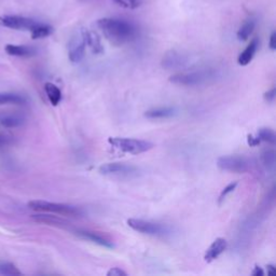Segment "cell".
Listing matches in <instances>:
<instances>
[{"label": "cell", "instance_id": "obj_8", "mask_svg": "<svg viewBox=\"0 0 276 276\" xmlns=\"http://www.w3.org/2000/svg\"><path fill=\"white\" fill-rule=\"evenodd\" d=\"M99 173L109 177H132L138 174L135 166L124 163H107L99 167Z\"/></svg>", "mask_w": 276, "mask_h": 276}, {"label": "cell", "instance_id": "obj_33", "mask_svg": "<svg viewBox=\"0 0 276 276\" xmlns=\"http://www.w3.org/2000/svg\"><path fill=\"white\" fill-rule=\"evenodd\" d=\"M251 275L252 276H263L264 272L262 270V267H260L259 265H256L254 267V270H252V272H251Z\"/></svg>", "mask_w": 276, "mask_h": 276}, {"label": "cell", "instance_id": "obj_5", "mask_svg": "<svg viewBox=\"0 0 276 276\" xmlns=\"http://www.w3.org/2000/svg\"><path fill=\"white\" fill-rule=\"evenodd\" d=\"M127 225L129 228H132L134 231L143 234H148L153 236H165L167 234H170V229L166 226L148 220L132 218L127 220Z\"/></svg>", "mask_w": 276, "mask_h": 276}, {"label": "cell", "instance_id": "obj_27", "mask_svg": "<svg viewBox=\"0 0 276 276\" xmlns=\"http://www.w3.org/2000/svg\"><path fill=\"white\" fill-rule=\"evenodd\" d=\"M237 185H239V182L237 181H234V182H231V183H229V185L221 191V193L219 195V198H218V203L221 204L222 202H224L226 200V197L228 196V194L230 193H232L233 191L236 189Z\"/></svg>", "mask_w": 276, "mask_h": 276}, {"label": "cell", "instance_id": "obj_34", "mask_svg": "<svg viewBox=\"0 0 276 276\" xmlns=\"http://www.w3.org/2000/svg\"><path fill=\"white\" fill-rule=\"evenodd\" d=\"M266 270H267V274L271 275L275 272V266L272 265V264H269V265H266Z\"/></svg>", "mask_w": 276, "mask_h": 276}, {"label": "cell", "instance_id": "obj_9", "mask_svg": "<svg viewBox=\"0 0 276 276\" xmlns=\"http://www.w3.org/2000/svg\"><path fill=\"white\" fill-rule=\"evenodd\" d=\"M87 42L84 38V28L79 29V32L73 37V39L69 44L68 57L72 63H79L86 55Z\"/></svg>", "mask_w": 276, "mask_h": 276}, {"label": "cell", "instance_id": "obj_15", "mask_svg": "<svg viewBox=\"0 0 276 276\" xmlns=\"http://www.w3.org/2000/svg\"><path fill=\"white\" fill-rule=\"evenodd\" d=\"M258 47H259V40L257 39V38H255V39H252L250 41V43L247 45V48L241 53L239 58H237V63H239L241 66H247L251 62L252 58H254L256 52L258 50Z\"/></svg>", "mask_w": 276, "mask_h": 276}, {"label": "cell", "instance_id": "obj_17", "mask_svg": "<svg viewBox=\"0 0 276 276\" xmlns=\"http://www.w3.org/2000/svg\"><path fill=\"white\" fill-rule=\"evenodd\" d=\"M44 91L52 106H57L59 102L62 101V92H60V90L55 86V84L47 82L44 84Z\"/></svg>", "mask_w": 276, "mask_h": 276}, {"label": "cell", "instance_id": "obj_1", "mask_svg": "<svg viewBox=\"0 0 276 276\" xmlns=\"http://www.w3.org/2000/svg\"><path fill=\"white\" fill-rule=\"evenodd\" d=\"M97 26L105 38L113 45H123L136 37V28L126 21L105 18L97 21Z\"/></svg>", "mask_w": 276, "mask_h": 276}, {"label": "cell", "instance_id": "obj_13", "mask_svg": "<svg viewBox=\"0 0 276 276\" xmlns=\"http://www.w3.org/2000/svg\"><path fill=\"white\" fill-rule=\"evenodd\" d=\"M84 38H86L87 45L94 54H102L104 52V47L102 44L101 38H99V36L95 32L84 28Z\"/></svg>", "mask_w": 276, "mask_h": 276}, {"label": "cell", "instance_id": "obj_26", "mask_svg": "<svg viewBox=\"0 0 276 276\" xmlns=\"http://www.w3.org/2000/svg\"><path fill=\"white\" fill-rule=\"evenodd\" d=\"M144 0H113L114 4L124 8V9H129V10H134V9H137V8H140Z\"/></svg>", "mask_w": 276, "mask_h": 276}, {"label": "cell", "instance_id": "obj_4", "mask_svg": "<svg viewBox=\"0 0 276 276\" xmlns=\"http://www.w3.org/2000/svg\"><path fill=\"white\" fill-rule=\"evenodd\" d=\"M108 143L114 149L129 155H141L155 147V145L150 142L126 137H109Z\"/></svg>", "mask_w": 276, "mask_h": 276}, {"label": "cell", "instance_id": "obj_18", "mask_svg": "<svg viewBox=\"0 0 276 276\" xmlns=\"http://www.w3.org/2000/svg\"><path fill=\"white\" fill-rule=\"evenodd\" d=\"M33 218L38 222H42V224H47L50 226L65 228L69 225L63 218H59L57 216H51V215H34Z\"/></svg>", "mask_w": 276, "mask_h": 276}, {"label": "cell", "instance_id": "obj_29", "mask_svg": "<svg viewBox=\"0 0 276 276\" xmlns=\"http://www.w3.org/2000/svg\"><path fill=\"white\" fill-rule=\"evenodd\" d=\"M263 97H264V99H265L266 102L273 103V102L275 101V97H276V89L273 88V89H271L270 91L265 92L264 95H263Z\"/></svg>", "mask_w": 276, "mask_h": 276}, {"label": "cell", "instance_id": "obj_6", "mask_svg": "<svg viewBox=\"0 0 276 276\" xmlns=\"http://www.w3.org/2000/svg\"><path fill=\"white\" fill-rule=\"evenodd\" d=\"M217 166L221 171L240 174L248 171L249 162L242 156H222L217 160Z\"/></svg>", "mask_w": 276, "mask_h": 276}, {"label": "cell", "instance_id": "obj_25", "mask_svg": "<svg viewBox=\"0 0 276 276\" xmlns=\"http://www.w3.org/2000/svg\"><path fill=\"white\" fill-rule=\"evenodd\" d=\"M275 152L273 150H265L261 155V162L267 168V170H273L275 166Z\"/></svg>", "mask_w": 276, "mask_h": 276}, {"label": "cell", "instance_id": "obj_22", "mask_svg": "<svg viewBox=\"0 0 276 276\" xmlns=\"http://www.w3.org/2000/svg\"><path fill=\"white\" fill-rule=\"evenodd\" d=\"M260 142H265L272 145H275L276 143V135L274 133L273 129L267 128V127H262L258 131V135Z\"/></svg>", "mask_w": 276, "mask_h": 276}, {"label": "cell", "instance_id": "obj_30", "mask_svg": "<svg viewBox=\"0 0 276 276\" xmlns=\"http://www.w3.org/2000/svg\"><path fill=\"white\" fill-rule=\"evenodd\" d=\"M260 140L258 136H254L252 134H249L247 136V144L250 146V147H257V146L260 145Z\"/></svg>", "mask_w": 276, "mask_h": 276}, {"label": "cell", "instance_id": "obj_31", "mask_svg": "<svg viewBox=\"0 0 276 276\" xmlns=\"http://www.w3.org/2000/svg\"><path fill=\"white\" fill-rule=\"evenodd\" d=\"M9 144H11V138L6 136V135L0 134V147H3V146H7Z\"/></svg>", "mask_w": 276, "mask_h": 276}, {"label": "cell", "instance_id": "obj_20", "mask_svg": "<svg viewBox=\"0 0 276 276\" xmlns=\"http://www.w3.org/2000/svg\"><path fill=\"white\" fill-rule=\"evenodd\" d=\"M32 33L33 39H42V38H47L53 33V27L47 24H41V23H38V24L30 30Z\"/></svg>", "mask_w": 276, "mask_h": 276}, {"label": "cell", "instance_id": "obj_21", "mask_svg": "<svg viewBox=\"0 0 276 276\" xmlns=\"http://www.w3.org/2000/svg\"><path fill=\"white\" fill-rule=\"evenodd\" d=\"M255 26L256 22L254 20H248L245 22L242 27L239 29V32H237V39L240 41H246L252 34V32H254Z\"/></svg>", "mask_w": 276, "mask_h": 276}, {"label": "cell", "instance_id": "obj_10", "mask_svg": "<svg viewBox=\"0 0 276 276\" xmlns=\"http://www.w3.org/2000/svg\"><path fill=\"white\" fill-rule=\"evenodd\" d=\"M228 242L224 237H218V239L215 240L211 246L207 248L204 255V260L207 263H211L215 260L218 259L221 254H224L225 250L227 249Z\"/></svg>", "mask_w": 276, "mask_h": 276}, {"label": "cell", "instance_id": "obj_11", "mask_svg": "<svg viewBox=\"0 0 276 276\" xmlns=\"http://www.w3.org/2000/svg\"><path fill=\"white\" fill-rule=\"evenodd\" d=\"M187 63V57L177 51H168L162 58V67L171 71L178 69Z\"/></svg>", "mask_w": 276, "mask_h": 276}, {"label": "cell", "instance_id": "obj_28", "mask_svg": "<svg viewBox=\"0 0 276 276\" xmlns=\"http://www.w3.org/2000/svg\"><path fill=\"white\" fill-rule=\"evenodd\" d=\"M127 273L123 271L120 267H111V269L107 272V276H126Z\"/></svg>", "mask_w": 276, "mask_h": 276}, {"label": "cell", "instance_id": "obj_19", "mask_svg": "<svg viewBox=\"0 0 276 276\" xmlns=\"http://www.w3.org/2000/svg\"><path fill=\"white\" fill-rule=\"evenodd\" d=\"M27 99L20 94L0 93V106L2 105H25Z\"/></svg>", "mask_w": 276, "mask_h": 276}, {"label": "cell", "instance_id": "obj_14", "mask_svg": "<svg viewBox=\"0 0 276 276\" xmlns=\"http://www.w3.org/2000/svg\"><path fill=\"white\" fill-rule=\"evenodd\" d=\"M5 51L7 54L19 57H30L36 54V50L32 47H27V45L7 44L5 47Z\"/></svg>", "mask_w": 276, "mask_h": 276}, {"label": "cell", "instance_id": "obj_7", "mask_svg": "<svg viewBox=\"0 0 276 276\" xmlns=\"http://www.w3.org/2000/svg\"><path fill=\"white\" fill-rule=\"evenodd\" d=\"M38 22L20 15H0V26L15 30H32Z\"/></svg>", "mask_w": 276, "mask_h": 276}, {"label": "cell", "instance_id": "obj_12", "mask_svg": "<svg viewBox=\"0 0 276 276\" xmlns=\"http://www.w3.org/2000/svg\"><path fill=\"white\" fill-rule=\"evenodd\" d=\"M77 235L82 237V239H84V240H88V241H91L95 244L101 245V246H103V247L113 248V244L111 241L106 239L105 236L99 235L95 232L89 231V230H78V231H77Z\"/></svg>", "mask_w": 276, "mask_h": 276}, {"label": "cell", "instance_id": "obj_16", "mask_svg": "<svg viewBox=\"0 0 276 276\" xmlns=\"http://www.w3.org/2000/svg\"><path fill=\"white\" fill-rule=\"evenodd\" d=\"M176 114V110L172 107H162V108L150 109L145 112V117L148 119H167L172 118Z\"/></svg>", "mask_w": 276, "mask_h": 276}, {"label": "cell", "instance_id": "obj_32", "mask_svg": "<svg viewBox=\"0 0 276 276\" xmlns=\"http://www.w3.org/2000/svg\"><path fill=\"white\" fill-rule=\"evenodd\" d=\"M269 45H270V49L272 51L276 50V33L275 32H273L272 35H271V37H270V43H269Z\"/></svg>", "mask_w": 276, "mask_h": 276}, {"label": "cell", "instance_id": "obj_2", "mask_svg": "<svg viewBox=\"0 0 276 276\" xmlns=\"http://www.w3.org/2000/svg\"><path fill=\"white\" fill-rule=\"evenodd\" d=\"M28 207L30 210L41 213H50L56 214L60 216L67 217H82L84 213L81 209L74 205L64 204V203H54L48 202L42 200H34L28 203Z\"/></svg>", "mask_w": 276, "mask_h": 276}, {"label": "cell", "instance_id": "obj_3", "mask_svg": "<svg viewBox=\"0 0 276 276\" xmlns=\"http://www.w3.org/2000/svg\"><path fill=\"white\" fill-rule=\"evenodd\" d=\"M217 74L212 69H202V71L179 73L171 76L170 82L183 87H196L206 84L216 79Z\"/></svg>", "mask_w": 276, "mask_h": 276}, {"label": "cell", "instance_id": "obj_23", "mask_svg": "<svg viewBox=\"0 0 276 276\" xmlns=\"http://www.w3.org/2000/svg\"><path fill=\"white\" fill-rule=\"evenodd\" d=\"M0 123H2V125H4L7 128L18 127L24 123V119L20 116H6L2 120H0Z\"/></svg>", "mask_w": 276, "mask_h": 276}, {"label": "cell", "instance_id": "obj_24", "mask_svg": "<svg viewBox=\"0 0 276 276\" xmlns=\"http://www.w3.org/2000/svg\"><path fill=\"white\" fill-rule=\"evenodd\" d=\"M0 274L7 276H18L22 275V272L11 262H0Z\"/></svg>", "mask_w": 276, "mask_h": 276}]
</instances>
